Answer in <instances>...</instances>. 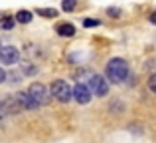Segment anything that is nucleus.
I'll return each instance as SVG.
<instances>
[{
  "mask_svg": "<svg viewBox=\"0 0 156 143\" xmlns=\"http://www.w3.org/2000/svg\"><path fill=\"white\" fill-rule=\"evenodd\" d=\"M22 70H24V73H36V68L34 66H30V64H22Z\"/></svg>",
  "mask_w": 156,
  "mask_h": 143,
  "instance_id": "obj_16",
  "label": "nucleus"
},
{
  "mask_svg": "<svg viewBox=\"0 0 156 143\" xmlns=\"http://www.w3.org/2000/svg\"><path fill=\"white\" fill-rule=\"evenodd\" d=\"M16 22H20V24H28V22H32V12H28V10H20L18 14H16Z\"/></svg>",
  "mask_w": 156,
  "mask_h": 143,
  "instance_id": "obj_10",
  "label": "nucleus"
},
{
  "mask_svg": "<svg viewBox=\"0 0 156 143\" xmlns=\"http://www.w3.org/2000/svg\"><path fill=\"white\" fill-rule=\"evenodd\" d=\"M107 80H111L113 84H121L126 76H129V66L122 58H111L107 62Z\"/></svg>",
  "mask_w": 156,
  "mask_h": 143,
  "instance_id": "obj_1",
  "label": "nucleus"
},
{
  "mask_svg": "<svg viewBox=\"0 0 156 143\" xmlns=\"http://www.w3.org/2000/svg\"><path fill=\"white\" fill-rule=\"evenodd\" d=\"M36 14L44 16V18H55V16H57V10H55V8H38V10H36Z\"/></svg>",
  "mask_w": 156,
  "mask_h": 143,
  "instance_id": "obj_11",
  "label": "nucleus"
},
{
  "mask_svg": "<svg viewBox=\"0 0 156 143\" xmlns=\"http://www.w3.org/2000/svg\"><path fill=\"white\" fill-rule=\"evenodd\" d=\"M14 20H16V16H14V18H4L2 20V26L6 28V30H10V28L14 26Z\"/></svg>",
  "mask_w": 156,
  "mask_h": 143,
  "instance_id": "obj_13",
  "label": "nucleus"
},
{
  "mask_svg": "<svg viewBox=\"0 0 156 143\" xmlns=\"http://www.w3.org/2000/svg\"><path fill=\"white\" fill-rule=\"evenodd\" d=\"M91 96H93L91 88L85 85V84H77L75 88H73V100H75L77 103H89V101H91Z\"/></svg>",
  "mask_w": 156,
  "mask_h": 143,
  "instance_id": "obj_6",
  "label": "nucleus"
},
{
  "mask_svg": "<svg viewBox=\"0 0 156 143\" xmlns=\"http://www.w3.org/2000/svg\"><path fill=\"white\" fill-rule=\"evenodd\" d=\"M148 88H150V92H152V93H156V73H152V76H150Z\"/></svg>",
  "mask_w": 156,
  "mask_h": 143,
  "instance_id": "obj_14",
  "label": "nucleus"
},
{
  "mask_svg": "<svg viewBox=\"0 0 156 143\" xmlns=\"http://www.w3.org/2000/svg\"><path fill=\"white\" fill-rule=\"evenodd\" d=\"M107 14L113 16V18H119V16H121V8H109V10H107Z\"/></svg>",
  "mask_w": 156,
  "mask_h": 143,
  "instance_id": "obj_15",
  "label": "nucleus"
},
{
  "mask_svg": "<svg viewBox=\"0 0 156 143\" xmlns=\"http://www.w3.org/2000/svg\"><path fill=\"white\" fill-rule=\"evenodd\" d=\"M150 22L156 24V12H152V14H150Z\"/></svg>",
  "mask_w": 156,
  "mask_h": 143,
  "instance_id": "obj_19",
  "label": "nucleus"
},
{
  "mask_svg": "<svg viewBox=\"0 0 156 143\" xmlns=\"http://www.w3.org/2000/svg\"><path fill=\"white\" fill-rule=\"evenodd\" d=\"M51 96L55 97L57 101H63V103H67V101L73 97V89L67 85V81L55 80V81L51 84Z\"/></svg>",
  "mask_w": 156,
  "mask_h": 143,
  "instance_id": "obj_2",
  "label": "nucleus"
},
{
  "mask_svg": "<svg viewBox=\"0 0 156 143\" xmlns=\"http://www.w3.org/2000/svg\"><path fill=\"white\" fill-rule=\"evenodd\" d=\"M2 117H4V109H2V105H0V121H2Z\"/></svg>",
  "mask_w": 156,
  "mask_h": 143,
  "instance_id": "obj_20",
  "label": "nucleus"
},
{
  "mask_svg": "<svg viewBox=\"0 0 156 143\" xmlns=\"http://www.w3.org/2000/svg\"><path fill=\"white\" fill-rule=\"evenodd\" d=\"M16 96H18V100H20V103H22L24 109H38L40 107V103L30 96V92H18Z\"/></svg>",
  "mask_w": 156,
  "mask_h": 143,
  "instance_id": "obj_8",
  "label": "nucleus"
},
{
  "mask_svg": "<svg viewBox=\"0 0 156 143\" xmlns=\"http://www.w3.org/2000/svg\"><path fill=\"white\" fill-rule=\"evenodd\" d=\"M83 26L85 28H93V26H99V20H91V18H87L83 22Z\"/></svg>",
  "mask_w": 156,
  "mask_h": 143,
  "instance_id": "obj_17",
  "label": "nucleus"
},
{
  "mask_svg": "<svg viewBox=\"0 0 156 143\" xmlns=\"http://www.w3.org/2000/svg\"><path fill=\"white\" fill-rule=\"evenodd\" d=\"M20 58V52L14 46H0V62L6 66H14Z\"/></svg>",
  "mask_w": 156,
  "mask_h": 143,
  "instance_id": "obj_5",
  "label": "nucleus"
},
{
  "mask_svg": "<svg viewBox=\"0 0 156 143\" xmlns=\"http://www.w3.org/2000/svg\"><path fill=\"white\" fill-rule=\"evenodd\" d=\"M89 88H91L93 96L103 97V96H107V92H109V81H107L103 76H93L91 80H89Z\"/></svg>",
  "mask_w": 156,
  "mask_h": 143,
  "instance_id": "obj_4",
  "label": "nucleus"
},
{
  "mask_svg": "<svg viewBox=\"0 0 156 143\" xmlns=\"http://www.w3.org/2000/svg\"><path fill=\"white\" fill-rule=\"evenodd\" d=\"M75 0H61V8H63L65 12H71L73 8H75Z\"/></svg>",
  "mask_w": 156,
  "mask_h": 143,
  "instance_id": "obj_12",
  "label": "nucleus"
},
{
  "mask_svg": "<svg viewBox=\"0 0 156 143\" xmlns=\"http://www.w3.org/2000/svg\"><path fill=\"white\" fill-rule=\"evenodd\" d=\"M0 20H2V14H0Z\"/></svg>",
  "mask_w": 156,
  "mask_h": 143,
  "instance_id": "obj_21",
  "label": "nucleus"
},
{
  "mask_svg": "<svg viewBox=\"0 0 156 143\" xmlns=\"http://www.w3.org/2000/svg\"><path fill=\"white\" fill-rule=\"evenodd\" d=\"M28 92H30V96L34 97L40 105H46L48 100H50V96H48V88L44 84H40V81H34V84L28 88Z\"/></svg>",
  "mask_w": 156,
  "mask_h": 143,
  "instance_id": "obj_3",
  "label": "nucleus"
},
{
  "mask_svg": "<svg viewBox=\"0 0 156 143\" xmlns=\"http://www.w3.org/2000/svg\"><path fill=\"white\" fill-rule=\"evenodd\" d=\"M4 80H6V72H4V70H2V68H0V84H2V81H4Z\"/></svg>",
  "mask_w": 156,
  "mask_h": 143,
  "instance_id": "obj_18",
  "label": "nucleus"
},
{
  "mask_svg": "<svg viewBox=\"0 0 156 143\" xmlns=\"http://www.w3.org/2000/svg\"><path fill=\"white\" fill-rule=\"evenodd\" d=\"M0 105H2L4 113H20L22 111V103H20L18 96H6L2 101H0Z\"/></svg>",
  "mask_w": 156,
  "mask_h": 143,
  "instance_id": "obj_7",
  "label": "nucleus"
},
{
  "mask_svg": "<svg viewBox=\"0 0 156 143\" xmlns=\"http://www.w3.org/2000/svg\"><path fill=\"white\" fill-rule=\"evenodd\" d=\"M57 34H59V36H65V38H71V36L75 34V26H73V24H69V22L59 24V26H57Z\"/></svg>",
  "mask_w": 156,
  "mask_h": 143,
  "instance_id": "obj_9",
  "label": "nucleus"
}]
</instances>
